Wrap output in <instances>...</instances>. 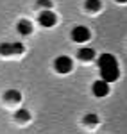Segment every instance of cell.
Returning <instances> with one entry per match:
<instances>
[{"instance_id": "cell-15", "label": "cell", "mask_w": 127, "mask_h": 134, "mask_svg": "<svg viewBox=\"0 0 127 134\" xmlns=\"http://www.w3.org/2000/svg\"><path fill=\"white\" fill-rule=\"evenodd\" d=\"M117 2H118V4H125L127 0H117Z\"/></svg>"}, {"instance_id": "cell-8", "label": "cell", "mask_w": 127, "mask_h": 134, "mask_svg": "<svg viewBox=\"0 0 127 134\" xmlns=\"http://www.w3.org/2000/svg\"><path fill=\"white\" fill-rule=\"evenodd\" d=\"M77 57H79L81 61H93V59H95V50L84 47V48H81V50L77 52Z\"/></svg>"}, {"instance_id": "cell-13", "label": "cell", "mask_w": 127, "mask_h": 134, "mask_svg": "<svg viewBox=\"0 0 127 134\" xmlns=\"http://www.w3.org/2000/svg\"><path fill=\"white\" fill-rule=\"evenodd\" d=\"M5 98H7V100H13V102H16V100H20V91H16V90H9V91H5Z\"/></svg>"}, {"instance_id": "cell-14", "label": "cell", "mask_w": 127, "mask_h": 134, "mask_svg": "<svg viewBox=\"0 0 127 134\" xmlns=\"http://www.w3.org/2000/svg\"><path fill=\"white\" fill-rule=\"evenodd\" d=\"M38 5L43 7V11H48L52 7V2H50V0H38Z\"/></svg>"}, {"instance_id": "cell-6", "label": "cell", "mask_w": 127, "mask_h": 134, "mask_svg": "<svg viewBox=\"0 0 127 134\" xmlns=\"http://www.w3.org/2000/svg\"><path fill=\"white\" fill-rule=\"evenodd\" d=\"M91 91H93V95L95 97H98V98H102V97H106L107 93H109V84L106 82V81H95L93 82V86H91Z\"/></svg>"}, {"instance_id": "cell-5", "label": "cell", "mask_w": 127, "mask_h": 134, "mask_svg": "<svg viewBox=\"0 0 127 134\" xmlns=\"http://www.w3.org/2000/svg\"><path fill=\"white\" fill-rule=\"evenodd\" d=\"M38 21H40V25H41V27H47V29H48V27H54V25H56L57 16H56L50 9H48V11H41Z\"/></svg>"}, {"instance_id": "cell-1", "label": "cell", "mask_w": 127, "mask_h": 134, "mask_svg": "<svg viewBox=\"0 0 127 134\" xmlns=\"http://www.w3.org/2000/svg\"><path fill=\"white\" fill-rule=\"evenodd\" d=\"M54 68H56L57 73H70L72 68H74V63H72V59L68 55H59L54 61Z\"/></svg>"}, {"instance_id": "cell-12", "label": "cell", "mask_w": 127, "mask_h": 134, "mask_svg": "<svg viewBox=\"0 0 127 134\" xmlns=\"http://www.w3.org/2000/svg\"><path fill=\"white\" fill-rule=\"evenodd\" d=\"M82 122H84V125H88V127H93V125L98 124V116L93 114V113H90V114H86V116H84Z\"/></svg>"}, {"instance_id": "cell-10", "label": "cell", "mask_w": 127, "mask_h": 134, "mask_svg": "<svg viewBox=\"0 0 127 134\" xmlns=\"http://www.w3.org/2000/svg\"><path fill=\"white\" fill-rule=\"evenodd\" d=\"M14 118H16V122H20V124H25V122H29L31 120V113L27 111V109H18L16 113H14Z\"/></svg>"}, {"instance_id": "cell-3", "label": "cell", "mask_w": 127, "mask_h": 134, "mask_svg": "<svg viewBox=\"0 0 127 134\" xmlns=\"http://www.w3.org/2000/svg\"><path fill=\"white\" fill-rule=\"evenodd\" d=\"M90 38H91L90 29L84 27V25H79V27H74V29H72V40H74L75 43H86Z\"/></svg>"}, {"instance_id": "cell-2", "label": "cell", "mask_w": 127, "mask_h": 134, "mask_svg": "<svg viewBox=\"0 0 127 134\" xmlns=\"http://www.w3.org/2000/svg\"><path fill=\"white\" fill-rule=\"evenodd\" d=\"M23 50V43H0V55H16Z\"/></svg>"}, {"instance_id": "cell-4", "label": "cell", "mask_w": 127, "mask_h": 134, "mask_svg": "<svg viewBox=\"0 0 127 134\" xmlns=\"http://www.w3.org/2000/svg\"><path fill=\"white\" fill-rule=\"evenodd\" d=\"M100 77H102V81H106L107 84H109V82H115L118 77H120L118 64H117V66H109V68H102V70H100Z\"/></svg>"}, {"instance_id": "cell-9", "label": "cell", "mask_w": 127, "mask_h": 134, "mask_svg": "<svg viewBox=\"0 0 127 134\" xmlns=\"http://www.w3.org/2000/svg\"><path fill=\"white\" fill-rule=\"evenodd\" d=\"M16 31L20 32L21 36H27V34H31V32H32V23L29 20H20V21H18Z\"/></svg>"}, {"instance_id": "cell-11", "label": "cell", "mask_w": 127, "mask_h": 134, "mask_svg": "<svg viewBox=\"0 0 127 134\" xmlns=\"http://www.w3.org/2000/svg\"><path fill=\"white\" fill-rule=\"evenodd\" d=\"M84 7L88 11H91V13H95V11L100 9V0H86V2H84Z\"/></svg>"}, {"instance_id": "cell-7", "label": "cell", "mask_w": 127, "mask_h": 134, "mask_svg": "<svg viewBox=\"0 0 127 134\" xmlns=\"http://www.w3.org/2000/svg\"><path fill=\"white\" fill-rule=\"evenodd\" d=\"M97 64H98V70H102V68H109V66H117L118 63H117V57L113 54H102L98 57Z\"/></svg>"}]
</instances>
